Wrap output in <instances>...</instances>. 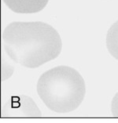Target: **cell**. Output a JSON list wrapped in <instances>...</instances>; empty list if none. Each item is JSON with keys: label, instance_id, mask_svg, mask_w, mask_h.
Segmentation results:
<instances>
[{"label": "cell", "instance_id": "obj_5", "mask_svg": "<svg viewBox=\"0 0 118 123\" xmlns=\"http://www.w3.org/2000/svg\"><path fill=\"white\" fill-rule=\"evenodd\" d=\"M106 47L109 53L118 61V20L110 27L107 32Z\"/></svg>", "mask_w": 118, "mask_h": 123}, {"label": "cell", "instance_id": "obj_4", "mask_svg": "<svg viewBox=\"0 0 118 123\" xmlns=\"http://www.w3.org/2000/svg\"><path fill=\"white\" fill-rule=\"evenodd\" d=\"M12 11L18 13H35L43 10L49 0H2Z\"/></svg>", "mask_w": 118, "mask_h": 123}, {"label": "cell", "instance_id": "obj_1", "mask_svg": "<svg viewBox=\"0 0 118 123\" xmlns=\"http://www.w3.org/2000/svg\"><path fill=\"white\" fill-rule=\"evenodd\" d=\"M7 54L17 64L36 68L54 60L62 51L61 37L43 22H13L2 33Z\"/></svg>", "mask_w": 118, "mask_h": 123}, {"label": "cell", "instance_id": "obj_3", "mask_svg": "<svg viewBox=\"0 0 118 123\" xmlns=\"http://www.w3.org/2000/svg\"><path fill=\"white\" fill-rule=\"evenodd\" d=\"M41 111L32 98L25 95L11 98L2 109V117H40Z\"/></svg>", "mask_w": 118, "mask_h": 123}, {"label": "cell", "instance_id": "obj_2", "mask_svg": "<svg viewBox=\"0 0 118 123\" xmlns=\"http://www.w3.org/2000/svg\"><path fill=\"white\" fill-rule=\"evenodd\" d=\"M37 92L44 104L57 113H69L80 106L85 97V82L76 70L58 66L39 77Z\"/></svg>", "mask_w": 118, "mask_h": 123}, {"label": "cell", "instance_id": "obj_6", "mask_svg": "<svg viewBox=\"0 0 118 123\" xmlns=\"http://www.w3.org/2000/svg\"><path fill=\"white\" fill-rule=\"evenodd\" d=\"M111 112L114 117H118V92L114 96L111 104Z\"/></svg>", "mask_w": 118, "mask_h": 123}]
</instances>
